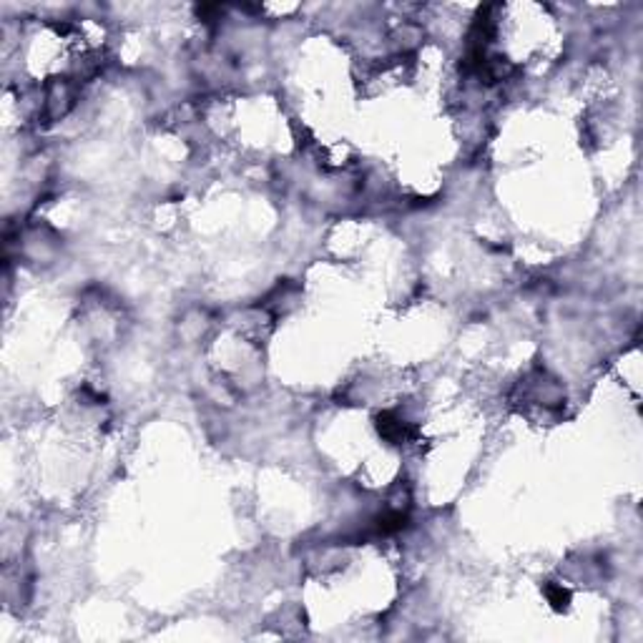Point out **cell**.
<instances>
[{"label":"cell","instance_id":"1","mask_svg":"<svg viewBox=\"0 0 643 643\" xmlns=\"http://www.w3.org/2000/svg\"><path fill=\"white\" fill-rule=\"evenodd\" d=\"M377 430H380V435H382L384 440H390V442H404V440L410 438L407 422L397 418L395 412H382V415L377 418Z\"/></svg>","mask_w":643,"mask_h":643},{"label":"cell","instance_id":"2","mask_svg":"<svg viewBox=\"0 0 643 643\" xmlns=\"http://www.w3.org/2000/svg\"><path fill=\"white\" fill-rule=\"evenodd\" d=\"M546 595L548 601H550V606L558 611H563L570 603V593L563 586H546Z\"/></svg>","mask_w":643,"mask_h":643}]
</instances>
